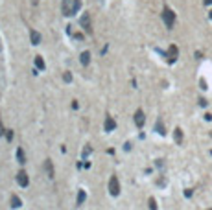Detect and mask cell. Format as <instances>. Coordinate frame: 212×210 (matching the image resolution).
<instances>
[{"label": "cell", "mask_w": 212, "mask_h": 210, "mask_svg": "<svg viewBox=\"0 0 212 210\" xmlns=\"http://www.w3.org/2000/svg\"><path fill=\"white\" fill-rule=\"evenodd\" d=\"M0 50H2V46H0Z\"/></svg>", "instance_id": "29"}, {"label": "cell", "mask_w": 212, "mask_h": 210, "mask_svg": "<svg viewBox=\"0 0 212 210\" xmlns=\"http://www.w3.org/2000/svg\"><path fill=\"white\" fill-rule=\"evenodd\" d=\"M79 24H81V28L87 31V33H92V28H90V15H89V13H83V15H81Z\"/></svg>", "instance_id": "4"}, {"label": "cell", "mask_w": 212, "mask_h": 210, "mask_svg": "<svg viewBox=\"0 0 212 210\" xmlns=\"http://www.w3.org/2000/svg\"><path fill=\"white\" fill-rule=\"evenodd\" d=\"M90 151H92V148H90V146H87V148H83V151H81V155H83V159H85V157H89V155H90Z\"/></svg>", "instance_id": "19"}, {"label": "cell", "mask_w": 212, "mask_h": 210, "mask_svg": "<svg viewBox=\"0 0 212 210\" xmlns=\"http://www.w3.org/2000/svg\"><path fill=\"white\" fill-rule=\"evenodd\" d=\"M177 57H179V48L175 46V44H172V46L168 48V52H166V59H168V63H175Z\"/></svg>", "instance_id": "3"}, {"label": "cell", "mask_w": 212, "mask_h": 210, "mask_svg": "<svg viewBox=\"0 0 212 210\" xmlns=\"http://www.w3.org/2000/svg\"><path fill=\"white\" fill-rule=\"evenodd\" d=\"M17 160H19V164H26V155H24V149L22 148L17 149Z\"/></svg>", "instance_id": "12"}, {"label": "cell", "mask_w": 212, "mask_h": 210, "mask_svg": "<svg viewBox=\"0 0 212 210\" xmlns=\"http://www.w3.org/2000/svg\"><path fill=\"white\" fill-rule=\"evenodd\" d=\"M89 63H90V52H83V53H81V65L87 66Z\"/></svg>", "instance_id": "14"}, {"label": "cell", "mask_w": 212, "mask_h": 210, "mask_svg": "<svg viewBox=\"0 0 212 210\" xmlns=\"http://www.w3.org/2000/svg\"><path fill=\"white\" fill-rule=\"evenodd\" d=\"M207 103H208V102H207V99H205V98H201V99H199V105H201V107H205Z\"/></svg>", "instance_id": "24"}, {"label": "cell", "mask_w": 212, "mask_h": 210, "mask_svg": "<svg viewBox=\"0 0 212 210\" xmlns=\"http://www.w3.org/2000/svg\"><path fill=\"white\" fill-rule=\"evenodd\" d=\"M72 7H74V2L72 0H63V6H61V11L65 17H72Z\"/></svg>", "instance_id": "7"}, {"label": "cell", "mask_w": 212, "mask_h": 210, "mask_svg": "<svg viewBox=\"0 0 212 210\" xmlns=\"http://www.w3.org/2000/svg\"><path fill=\"white\" fill-rule=\"evenodd\" d=\"M9 203H11V206L13 208H20V206H22V201H20V197L19 195H11V199H9Z\"/></svg>", "instance_id": "11"}, {"label": "cell", "mask_w": 212, "mask_h": 210, "mask_svg": "<svg viewBox=\"0 0 212 210\" xmlns=\"http://www.w3.org/2000/svg\"><path fill=\"white\" fill-rule=\"evenodd\" d=\"M35 65H37V68H41V70H44V68H46L44 59H42L41 55H35Z\"/></svg>", "instance_id": "16"}, {"label": "cell", "mask_w": 212, "mask_h": 210, "mask_svg": "<svg viewBox=\"0 0 212 210\" xmlns=\"http://www.w3.org/2000/svg\"><path fill=\"white\" fill-rule=\"evenodd\" d=\"M109 194L113 197H116L120 194V183H118V177H116V175H113L109 179Z\"/></svg>", "instance_id": "2"}, {"label": "cell", "mask_w": 212, "mask_h": 210, "mask_svg": "<svg viewBox=\"0 0 212 210\" xmlns=\"http://www.w3.org/2000/svg\"><path fill=\"white\" fill-rule=\"evenodd\" d=\"M30 39H31V44H39L41 42V33L35 31V30H31L30 31Z\"/></svg>", "instance_id": "10"}, {"label": "cell", "mask_w": 212, "mask_h": 210, "mask_svg": "<svg viewBox=\"0 0 212 210\" xmlns=\"http://www.w3.org/2000/svg\"><path fill=\"white\" fill-rule=\"evenodd\" d=\"M199 85H201V88H203V91L207 88V83H205V79H201V81H199Z\"/></svg>", "instance_id": "25"}, {"label": "cell", "mask_w": 212, "mask_h": 210, "mask_svg": "<svg viewBox=\"0 0 212 210\" xmlns=\"http://www.w3.org/2000/svg\"><path fill=\"white\" fill-rule=\"evenodd\" d=\"M155 131L159 133V135H164V124H162V120H157V124H155Z\"/></svg>", "instance_id": "15"}, {"label": "cell", "mask_w": 212, "mask_h": 210, "mask_svg": "<svg viewBox=\"0 0 212 210\" xmlns=\"http://www.w3.org/2000/svg\"><path fill=\"white\" fill-rule=\"evenodd\" d=\"M161 17H162V20H164L166 28H168V30H172L173 24H175V13H173V9H170L168 6H164V7H162Z\"/></svg>", "instance_id": "1"}, {"label": "cell", "mask_w": 212, "mask_h": 210, "mask_svg": "<svg viewBox=\"0 0 212 210\" xmlns=\"http://www.w3.org/2000/svg\"><path fill=\"white\" fill-rule=\"evenodd\" d=\"M124 149H125V151H129V149H131V144H129V142L124 144Z\"/></svg>", "instance_id": "26"}, {"label": "cell", "mask_w": 212, "mask_h": 210, "mask_svg": "<svg viewBox=\"0 0 212 210\" xmlns=\"http://www.w3.org/2000/svg\"><path fill=\"white\" fill-rule=\"evenodd\" d=\"M6 138H7V142L13 140V131L11 129H6Z\"/></svg>", "instance_id": "21"}, {"label": "cell", "mask_w": 212, "mask_h": 210, "mask_svg": "<svg viewBox=\"0 0 212 210\" xmlns=\"http://www.w3.org/2000/svg\"><path fill=\"white\" fill-rule=\"evenodd\" d=\"M203 2H205V6H210V4H212V0H203Z\"/></svg>", "instance_id": "27"}, {"label": "cell", "mask_w": 212, "mask_h": 210, "mask_svg": "<svg viewBox=\"0 0 212 210\" xmlns=\"http://www.w3.org/2000/svg\"><path fill=\"white\" fill-rule=\"evenodd\" d=\"M208 19H210V20H212V9H210V13H208Z\"/></svg>", "instance_id": "28"}, {"label": "cell", "mask_w": 212, "mask_h": 210, "mask_svg": "<svg viewBox=\"0 0 212 210\" xmlns=\"http://www.w3.org/2000/svg\"><path fill=\"white\" fill-rule=\"evenodd\" d=\"M103 129H105V133H111V131H114L116 129V122H114V118L113 116H105V124H103Z\"/></svg>", "instance_id": "8"}, {"label": "cell", "mask_w": 212, "mask_h": 210, "mask_svg": "<svg viewBox=\"0 0 212 210\" xmlns=\"http://www.w3.org/2000/svg\"><path fill=\"white\" fill-rule=\"evenodd\" d=\"M85 199H87V194H85V190H79V192H78V205H83Z\"/></svg>", "instance_id": "17"}, {"label": "cell", "mask_w": 212, "mask_h": 210, "mask_svg": "<svg viewBox=\"0 0 212 210\" xmlns=\"http://www.w3.org/2000/svg\"><path fill=\"white\" fill-rule=\"evenodd\" d=\"M79 6H81V2H79V0H74V7H72V15H76L78 11H79Z\"/></svg>", "instance_id": "18"}, {"label": "cell", "mask_w": 212, "mask_h": 210, "mask_svg": "<svg viewBox=\"0 0 212 210\" xmlns=\"http://www.w3.org/2000/svg\"><path fill=\"white\" fill-rule=\"evenodd\" d=\"M63 79H65V83H70L72 81V74L70 72H65V74H63Z\"/></svg>", "instance_id": "20"}, {"label": "cell", "mask_w": 212, "mask_h": 210, "mask_svg": "<svg viewBox=\"0 0 212 210\" xmlns=\"http://www.w3.org/2000/svg\"><path fill=\"white\" fill-rule=\"evenodd\" d=\"M17 183H19V186H22V188H26L30 184V177H28V173L24 170H20L17 173Z\"/></svg>", "instance_id": "5"}, {"label": "cell", "mask_w": 212, "mask_h": 210, "mask_svg": "<svg viewBox=\"0 0 212 210\" xmlns=\"http://www.w3.org/2000/svg\"><path fill=\"white\" fill-rule=\"evenodd\" d=\"M173 138H175L177 144H183V131L179 127H175V131H173Z\"/></svg>", "instance_id": "13"}, {"label": "cell", "mask_w": 212, "mask_h": 210, "mask_svg": "<svg viewBox=\"0 0 212 210\" xmlns=\"http://www.w3.org/2000/svg\"><path fill=\"white\" fill-rule=\"evenodd\" d=\"M208 210H212V208H208Z\"/></svg>", "instance_id": "30"}, {"label": "cell", "mask_w": 212, "mask_h": 210, "mask_svg": "<svg viewBox=\"0 0 212 210\" xmlns=\"http://www.w3.org/2000/svg\"><path fill=\"white\" fill-rule=\"evenodd\" d=\"M144 124H146V116H144V111L142 109H139L135 113V125L139 127V129H142L144 127Z\"/></svg>", "instance_id": "6"}, {"label": "cell", "mask_w": 212, "mask_h": 210, "mask_svg": "<svg viewBox=\"0 0 212 210\" xmlns=\"http://www.w3.org/2000/svg\"><path fill=\"white\" fill-rule=\"evenodd\" d=\"M2 135H6V129H4V125H2V120H0V137Z\"/></svg>", "instance_id": "23"}, {"label": "cell", "mask_w": 212, "mask_h": 210, "mask_svg": "<svg viewBox=\"0 0 212 210\" xmlns=\"http://www.w3.org/2000/svg\"><path fill=\"white\" fill-rule=\"evenodd\" d=\"M148 203H150V210H157V203H155L153 197H150V201H148Z\"/></svg>", "instance_id": "22"}, {"label": "cell", "mask_w": 212, "mask_h": 210, "mask_svg": "<svg viewBox=\"0 0 212 210\" xmlns=\"http://www.w3.org/2000/svg\"><path fill=\"white\" fill-rule=\"evenodd\" d=\"M44 170H46V173H48V177H50V179H54V177H56L54 164H52V160H50V159H46V160H44Z\"/></svg>", "instance_id": "9"}]
</instances>
